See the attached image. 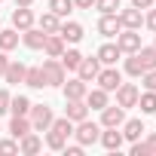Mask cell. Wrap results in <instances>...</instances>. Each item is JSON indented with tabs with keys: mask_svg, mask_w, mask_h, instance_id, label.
Here are the masks:
<instances>
[{
	"mask_svg": "<svg viewBox=\"0 0 156 156\" xmlns=\"http://www.w3.org/2000/svg\"><path fill=\"white\" fill-rule=\"evenodd\" d=\"M73 138H76V144L89 147V144H95V141L101 138V126H98V122H89V116H86V119H80V122H73Z\"/></svg>",
	"mask_w": 156,
	"mask_h": 156,
	"instance_id": "6da1fadb",
	"label": "cell"
},
{
	"mask_svg": "<svg viewBox=\"0 0 156 156\" xmlns=\"http://www.w3.org/2000/svg\"><path fill=\"white\" fill-rule=\"evenodd\" d=\"M31 126H34V132H49V126H52V107L49 104H31Z\"/></svg>",
	"mask_w": 156,
	"mask_h": 156,
	"instance_id": "7a4b0ae2",
	"label": "cell"
},
{
	"mask_svg": "<svg viewBox=\"0 0 156 156\" xmlns=\"http://www.w3.org/2000/svg\"><path fill=\"white\" fill-rule=\"evenodd\" d=\"M95 83H98L104 92H116V86L122 83V73L116 70V64H104V67L98 70V76H95Z\"/></svg>",
	"mask_w": 156,
	"mask_h": 156,
	"instance_id": "3957f363",
	"label": "cell"
},
{
	"mask_svg": "<svg viewBox=\"0 0 156 156\" xmlns=\"http://www.w3.org/2000/svg\"><path fill=\"white\" fill-rule=\"evenodd\" d=\"M64 76H67V70H64V64L58 58H46L43 61V80H46V86H61Z\"/></svg>",
	"mask_w": 156,
	"mask_h": 156,
	"instance_id": "277c9868",
	"label": "cell"
},
{
	"mask_svg": "<svg viewBox=\"0 0 156 156\" xmlns=\"http://www.w3.org/2000/svg\"><path fill=\"white\" fill-rule=\"evenodd\" d=\"M116 46H119V52H122V55H132V52H138V49H141V34H138V31H132V28H122V31L116 34Z\"/></svg>",
	"mask_w": 156,
	"mask_h": 156,
	"instance_id": "5b68a950",
	"label": "cell"
},
{
	"mask_svg": "<svg viewBox=\"0 0 156 156\" xmlns=\"http://www.w3.org/2000/svg\"><path fill=\"white\" fill-rule=\"evenodd\" d=\"M116 19H119V25H122V28L141 31V25H144V9H138V6H129V9H119V12H116Z\"/></svg>",
	"mask_w": 156,
	"mask_h": 156,
	"instance_id": "8992f818",
	"label": "cell"
},
{
	"mask_svg": "<svg viewBox=\"0 0 156 156\" xmlns=\"http://www.w3.org/2000/svg\"><path fill=\"white\" fill-rule=\"evenodd\" d=\"M138 95H141V89L135 83H119L116 86V104L119 107H135L138 104Z\"/></svg>",
	"mask_w": 156,
	"mask_h": 156,
	"instance_id": "52a82bcc",
	"label": "cell"
},
{
	"mask_svg": "<svg viewBox=\"0 0 156 156\" xmlns=\"http://www.w3.org/2000/svg\"><path fill=\"white\" fill-rule=\"evenodd\" d=\"M122 122H126V107L107 104V107L101 110V126H104V129H113V126H122Z\"/></svg>",
	"mask_w": 156,
	"mask_h": 156,
	"instance_id": "ba28073f",
	"label": "cell"
},
{
	"mask_svg": "<svg viewBox=\"0 0 156 156\" xmlns=\"http://www.w3.org/2000/svg\"><path fill=\"white\" fill-rule=\"evenodd\" d=\"M40 150H43V138H40L37 132H28V135L19 138V153H22V156H37Z\"/></svg>",
	"mask_w": 156,
	"mask_h": 156,
	"instance_id": "9c48e42d",
	"label": "cell"
},
{
	"mask_svg": "<svg viewBox=\"0 0 156 156\" xmlns=\"http://www.w3.org/2000/svg\"><path fill=\"white\" fill-rule=\"evenodd\" d=\"M34 25H37V19H34L31 6H16V9H12V28H16V31H28V28H34Z\"/></svg>",
	"mask_w": 156,
	"mask_h": 156,
	"instance_id": "30bf717a",
	"label": "cell"
},
{
	"mask_svg": "<svg viewBox=\"0 0 156 156\" xmlns=\"http://www.w3.org/2000/svg\"><path fill=\"white\" fill-rule=\"evenodd\" d=\"M98 141H101V147H104V150H110V153H113V150H119V147H122V141H126V138H122L119 126H113V129H104V126H101V138H98Z\"/></svg>",
	"mask_w": 156,
	"mask_h": 156,
	"instance_id": "8fae6325",
	"label": "cell"
},
{
	"mask_svg": "<svg viewBox=\"0 0 156 156\" xmlns=\"http://www.w3.org/2000/svg\"><path fill=\"white\" fill-rule=\"evenodd\" d=\"M98 70H101L98 55H95V58H86V55H83V61L76 64V76H80V80H86V83H92V80H95V76H98Z\"/></svg>",
	"mask_w": 156,
	"mask_h": 156,
	"instance_id": "7c38bea8",
	"label": "cell"
},
{
	"mask_svg": "<svg viewBox=\"0 0 156 156\" xmlns=\"http://www.w3.org/2000/svg\"><path fill=\"white\" fill-rule=\"evenodd\" d=\"M58 34H61L64 43L73 46V43L83 40V25H80V22H61V25H58Z\"/></svg>",
	"mask_w": 156,
	"mask_h": 156,
	"instance_id": "4fadbf2b",
	"label": "cell"
},
{
	"mask_svg": "<svg viewBox=\"0 0 156 156\" xmlns=\"http://www.w3.org/2000/svg\"><path fill=\"white\" fill-rule=\"evenodd\" d=\"M61 89H64V98L67 101H73V98H86V92H89V83L86 80H67V83H61Z\"/></svg>",
	"mask_w": 156,
	"mask_h": 156,
	"instance_id": "5bb4252c",
	"label": "cell"
},
{
	"mask_svg": "<svg viewBox=\"0 0 156 156\" xmlns=\"http://www.w3.org/2000/svg\"><path fill=\"white\" fill-rule=\"evenodd\" d=\"M64 116H67L70 122H80V119H86V116H89V104H86V98H73V101H67V110H64Z\"/></svg>",
	"mask_w": 156,
	"mask_h": 156,
	"instance_id": "9a60e30c",
	"label": "cell"
},
{
	"mask_svg": "<svg viewBox=\"0 0 156 156\" xmlns=\"http://www.w3.org/2000/svg\"><path fill=\"white\" fill-rule=\"evenodd\" d=\"M67 49V43L61 40V34H46V43H43V52L49 58H61V52Z\"/></svg>",
	"mask_w": 156,
	"mask_h": 156,
	"instance_id": "2e32d148",
	"label": "cell"
},
{
	"mask_svg": "<svg viewBox=\"0 0 156 156\" xmlns=\"http://www.w3.org/2000/svg\"><path fill=\"white\" fill-rule=\"evenodd\" d=\"M107 95H110V92H104L101 86H98V89H89V92H86V104H89V110H104V107L110 104Z\"/></svg>",
	"mask_w": 156,
	"mask_h": 156,
	"instance_id": "e0dca14e",
	"label": "cell"
},
{
	"mask_svg": "<svg viewBox=\"0 0 156 156\" xmlns=\"http://www.w3.org/2000/svg\"><path fill=\"white\" fill-rule=\"evenodd\" d=\"M119 31H122V25H119L116 16H101V19H98V34H101V37H116Z\"/></svg>",
	"mask_w": 156,
	"mask_h": 156,
	"instance_id": "ac0fdd59",
	"label": "cell"
},
{
	"mask_svg": "<svg viewBox=\"0 0 156 156\" xmlns=\"http://www.w3.org/2000/svg\"><path fill=\"white\" fill-rule=\"evenodd\" d=\"M22 43H25L28 49H43L46 34H43L40 28H28V31H22Z\"/></svg>",
	"mask_w": 156,
	"mask_h": 156,
	"instance_id": "d6986e66",
	"label": "cell"
},
{
	"mask_svg": "<svg viewBox=\"0 0 156 156\" xmlns=\"http://www.w3.org/2000/svg\"><path fill=\"white\" fill-rule=\"evenodd\" d=\"M25 70H28V67H25L22 61H9V64H6V73H3V80H6L9 86L25 83Z\"/></svg>",
	"mask_w": 156,
	"mask_h": 156,
	"instance_id": "ffe728a7",
	"label": "cell"
},
{
	"mask_svg": "<svg viewBox=\"0 0 156 156\" xmlns=\"http://www.w3.org/2000/svg\"><path fill=\"white\" fill-rule=\"evenodd\" d=\"M58 25H61V19L49 9V12H43L40 19H37V28L43 31V34H58Z\"/></svg>",
	"mask_w": 156,
	"mask_h": 156,
	"instance_id": "44dd1931",
	"label": "cell"
},
{
	"mask_svg": "<svg viewBox=\"0 0 156 156\" xmlns=\"http://www.w3.org/2000/svg\"><path fill=\"white\" fill-rule=\"evenodd\" d=\"M119 58H122V52H119L116 43H104V46L98 49V61H101V64H116Z\"/></svg>",
	"mask_w": 156,
	"mask_h": 156,
	"instance_id": "7402d4cb",
	"label": "cell"
},
{
	"mask_svg": "<svg viewBox=\"0 0 156 156\" xmlns=\"http://www.w3.org/2000/svg\"><path fill=\"white\" fill-rule=\"evenodd\" d=\"M28 132H34L31 116H12V122H9V135L19 141V138H22V135H28Z\"/></svg>",
	"mask_w": 156,
	"mask_h": 156,
	"instance_id": "603a6c76",
	"label": "cell"
},
{
	"mask_svg": "<svg viewBox=\"0 0 156 156\" xmlns=\"http://www.w3.org/2000/svg\"><path fill=\"white\" fill-rule=\"evenodd\" d=\"M144 132H147V129H144L141 119H126V122H122V138H126V141H141Z\"/></svg>",
	"mask_w": 156,
	"mask_h": 156,
	"instance_id": "cb8c5ba5",
	"label": "cell"
},
{
	"mask_svg": "<svg viewBox=\"0 0 156 156\" xmlns=\"http://www.w3.org/2000/svg\"><path fill=\"white\" fill-rule=\"evenodd\" d=\"M9 113H12V116H28V113H31V98H28V95L9 98Z\"/></svg>",
	"mask_w": 156,
	"mask_h": 156,
	"instance_id": "d4e9b609",
	"label": "cell"
},
{
	"mask_svg": "<svg viewBox=\"0 0 156 156\" xmlns=\"http://www.w3.org/2000/svg\"><path fill=\"white\" fill-rule=\"evenodd\" d=\"M135 107H141V113H156V92H150V89H144L141 95H138V104Z\"/></svg>",
	"mask_w": 156,
	"mask_h": 156,
	"instance_id": "484cf974",
	"label": "cell"
},
{
	"mask_svg": "<svg viewBox=\"0 0 156 156\" xmlns=\"http://www.w3.org/2000/svg\"><path fill=\"white\" fill-rule=\"evenodd\" d=\"M19 31L16 28H9V31H3V28H0V49H3V52H12L16 46H19Z\"/></svg>",
	"mask_w": 156,
	"mask_h": 156,
	"instance_id": "4316f807",
	"label": "cell"
},
{
	"mask_svg": "<svg viewBox=\"0 0 156 156\" xmlns=\"http://www.w3.org/2000/svg\"><path fill=\"white\" fill-rule=\"evenodd\" d=\"M58 61L64 64V70H76V64L83 61V52H80V49H64Z\"/></svg>",
	"mask_w": 156,
	"mask_h": 156,
	"instance_id": "83f0119b",
	"label": "cell"
},
{
	"mask_svg": "<svg viewBox=\"0 0 156 156\" xmlns=\"http://www.w3.org/2000/svg\"><path fill=\"white\" fill-rule=\"evenodd\" d=\"M25 83H28L31 89H43V86H46V80H43V67H28V70H25Z\"/></svg>",
	"mask_w": 156,
	"mask_h": 156,
	"instance_id": "f1b7e54d",
	"label": "cell"
},
{
	"mask_svg": "<svg viewBox=\"0 0 156 156\" xmlns=\"http://www.w3.org/2000/svg\"><path fill=\"white\" fill-rule=\"evenodd\" d=\"M144 70H147V67H144V61L138 58V52H132V55L126 58V73H129V76H141Z\"/></svg>",
	"mask_w": 156,
	"mask_h": 156,
	"instance_id": "f546056e",
	"label": "cell"
},
{
	"mask_svg": "<svg viewBox=\"0 0 156 156\" xmlns=\"http://www.w3.org/2000/svg\"><path fill=\"white\" fill-rule=\"evenodd\" d=\"M138 58L144 61L147 70H153V67H156V46H141V49H138Z\"/></svg>",
	"mask_w": 156,
	"mask_h": 156,
	"instance_id": "4dcf8cb0",
	"label": "cell"
},
{
	"mask_svg": "<svg viewBox=\"0 0 156 156\" xmlns=\"http://www.w3.org/2000/svg\"><path fill=\"white\" fill-rule=\"evenodd\" d=\"M95 9L101 16H116L122 6H119V0H95Z\"/></svg>",
	"mask_w": 156,
	"mask_h": 156,
	"instance_id": "1f68e13d",
	"label": "cell"
},
{
	"mask_svg": "<svg viewBox=\"0 0 156 156\" xmlns=\"http://www.w3.org/2000/svg\"><path fill=\"white\" fill-rule=\"evenodd\" d=\"M52 132H58V135H64V138H70L73 135V122L67 119V116H61V119H52V126H49Z\"/></svg>",
	"mask_w": 156,
	"mask_h": 156,
	"instance_id": "d6a6232c",
	"label": "cell"
},
{
	"mask_svg": "<svg viewBox=\"0 0 156 156\" xmlns=\"http://www.w3.org/2000/svg\"><path fill=\"white\" fill-rule=\"evenodd\" d=\"M49 9H52L58 19H64V16L73 9V0H49Z\"/></svg>",
	"mask_w": 156,
	"mask_h": 156,
	"instance_id": "836d02e7",
	"label": "cell"
},
{
	"mask_svg": "<svg viewBox=\"0 0 156 156\" xmlns=\"http://www.w3.org/2000/svg\"><path fill=\"white\" fill-rule=\"evenodd\" d=\"M64 144H67V138L49 129V135H46V147H49V150H64Z\"/></svg>",
	"mask_w": 156,
	"mask_h": 156,
	"instance_id": "e575fe53",
	"label": "cell"
},
{
	"mask_svg": "<svg viewBox=\"0 0 156 156\" xmlns=\"http://www.w3.org/2000/svg\"><path fill=\"white\" fill-rule=\"evenodd\" d=\"M12 153H19V141L16 138H3L0 141V156H12Z\"/></svg>",
	"mask_w": 156,
	"mask_h": 156,
	"instance_id": "d590c367",
	"label": "cell"
},
{
	"mask_svg": "<svg viewBox=\"0 0 156 156\" xmlns=\"http://www.w3.org/2000/svg\"><path fill=\"white\" fill-rule=\"evenodd\" d=\"M141 80H144V89L156 92V67H153V70H144V73H141Z\"/></svg>",
	"mask_w": 156,
	"mask_h": 156,
	"instance_id": "8d00e7d4",
	"label": "cell"
},
{
	"mask_svg": "<svg viewBox=\"0 0 156 156\" xmlns=\"http://www.w3.org/2000/svg\"><path fill=\"white\" fill-rule=\"evenodd\" d=\"M9 98H12V95H9L6 89H0V116L9 113Z\"/></svg>",
	"mask_w": 156,
	"mask_h": 156,
	"instance_id": "74e56055",
	"label": "cell"
},
{
	"mask_svg": "<svg viewBox=\"0 0 156 156\" xmlns=\"http://www.w3.org/2000/svg\"><path fill=\"white\" fill-rule=\"evenodd\" d=\"M132 156H150L147 144H141V141H132Z\"/></svg>",
	"mask_w": 156,
	"mask_h": 156,
	"instance_id": "f35d334b",
	"label": "cell"
},
{
	"mask_svg": "<svg viewBox=\"0 0 156 156\" xmlns=\"http://www.w3.org/2000/svg\"><path fill=\"white\" fill-rule=\"evenodd\" d=\"M61 153H64V156H83V144H70V147L64 144V150H61Z\"/></svg>",
	"mask_w": 156,
	"mask_h": 156,
	"instance_id": "ab89813d",
	"label": "cell"
},
{
	"mask_svg": "<svg viewBox=\"0 0 156 156\" xmlns=\"http://www.w3.org/2000/svg\"><path fill=\"white\" fill-rule=\"evenodd\" d=\"M144 25H147V28H150V31L156 34V9H153V6H150V12L144 16Z\"/></svg>",
	"mask_w": 156,
	"mask_h": 156,
	"instance_id": "60d3db41",
	"label": "cell"
},
{
	"mask_svg": "<svg viewBox=\"0 0 156 156\" xmlns=\"http://www.w3.org/2000/svg\"><path fill=\"white\" fill-rule=\"evenodd\" d=\"M73 6H76V9H92L95 0H73Z\"/></svg>",
	"mask_w": 156,
	"mask_h": 156,
	"instance_id": "b9f144b4",
	"label": "cell"
},
{
	"mask_svg": "<svg viewBox=\"0 0 156 156\" xmlns=\"http://www.w3.org/2000/svg\"><path fill=\"white\" fill-rule=\"evenodd\" d=\"M144 144H147V150H150V153H156V132H150Z\"/></svg>",
	"mask_w": 156,
	"mask_h": 156,
	"instance_id": "7bdbcfd3",
	"label": "cell"
},
{
	"mask_svg": "<svg viewBox=\"0 0 156 156\" xmlns=\"http://www.w3.org/2000/svg\"><path fill=\"white\" fill-rule=\"evenodd\" d=\"M6 64H9V58H6V52H3V49H0V76L6 73Z\"/></svg>",
	"mask_w": 156,
	"mask_h": 156,
	"instance_id": "ee69618b",
	"label": "cell"
},
{
	"mask_svg": "<svg viewBox=\"0 0 156 156\" xmlns=\"http://www.w3.org/2000/svg\"><path fill=\"white\" fill-rule=\"evenodd\" d=\"M132 6H138V9H150L153 0H132Z\"/></svg>",
	"mask_w": 156,
	"mask_h": 156,
	"instance_id": "f6af8a7d",
	"label": "cell"
},
{
	"mask_svg": "<svg viewBox=\"0 0 156 156\" xmlns=\"http://www.w3.org/2000/svg\"><path fill=\"white\" fill-rule=\"evenodd\" d=\"M34 0H16V6H31Z\"/></svg>",
	"mask_w": 156,
	"mask_h": 156,
	"instance_id": "bcb514c9",
	"label": "cell"
},
{
	"mask_svg": "<svg viewBox=\"0 0 156 156\" xmlns=\"http://www.w3.org/2000/svg\"><path fill=\"white\" fill-rule=\"evenodd\" d=\"M153 6H156V0H153Z\"/></svg>",
	"mask_w": 156,
	"mask_h": 156,
	"instance_id": "7dc6e473",
	"label": "cell"
},
{
	"mask_svg": "<svg viewBox=\"0 0 156 156\" xmlns=\"http://www.w3.org/2000/svg\"><path fill=\"white\" fill-rule=\"evenodd\" d=\"M0 3H3V0H0Z\"/></svg>",
	"mask_w": 156,
	"mask_h": 156,
	"instance_id": "c3c4849f",
	"label": "cell"
},
{
	"mask_svg": "<svg viewBox=\"0 0 156 156\" xmlns=\"http://www.w3.org/2000/svg\"><path fill=\"white\" fill-rule=\"evenodd\" d=\"M153 46H156V43H153Z\"/></svg>",
	"mask_w": 156,
	"mask_h": 156,
	"instance_id": "681fc988",
	"label": "cell"
}]
</instances>
